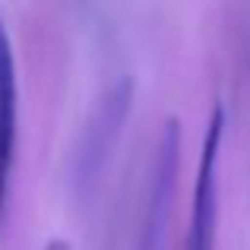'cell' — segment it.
<instances>
[{
    "instance_id": "obj_1",
    "label": "cell",
    "mask_w": 250,
    "mask_h": 250,
    "mask_svg": "<svg viewBox=\"0 0 250 250\" xmlns=\"http://www.w3.org/2000/svg\"><path fill=\"white\" fill-rule=\"evenodd\" d=\"M133 98H136L133 76H121L92 104L89 121H85L80 143H76V152H73V168H70V181H73V190L80 196H85L98 184V177H102V171L130 121Z\"/></svg>"
},
{
    "instance_id": "obj_3",
    "label": "cell",
    "mask_w": 250,
    "mask_h": 250,
    "mask_svg": "<svg viewBox=\"0 0 250 250\" xmlns=\"http://www.w3.org/2000/svg\"><path fill=\"white\" fill-rule=\"evenodd\" d=\"M225 133V108L215 104L206 124L200 149V165L193 181V200H190V228L184 250H215L219 241V146Z\"/></svg>"
},
{
    "instance_id": "obj_5",
    "label": "cell",
    "mask_w": 250,
    "mask_h": 250,
    "mask_svg": "<svg viewBox=\"0 0 250 250\" xmlns=\"http://www.w3.org/2000/svg\"><path fill=\"white\" fill-rule=\"evenodd\" d=\"M44 250H70V244L63 238H51L48 244H44Z\"/></svg>"
},
{
    "instance_id": "obj_2",
    "label": "cell",
    "mask_w": 250,
    "mask_h": 250,
    "mask_svg": "<svg viewBox=\"0 0 250 250\" xmlns=\"http://www.w3.org/2000/svg\"><path fill=\"white\" fill-rule=\"evenodd\" d=\"M177 165H181V127H177L174 117H168L165 127H162L159 143L152 149V162H149L133 250H159L162 247L168 215H171V203H174Z\"/></svg>"
},
{
    "instance_id": "obj_4",
    "label": "cell",
    "mask_w": 250,
    "mask_h": 250,
    "mask_svg": "<svg viewBox=\"0 0 250 250\" xmlns=\"http://www.w3.org/2000/svg\"><path fill=\"white\" fill-rule=\"evenodd\" d=\"M16 108H19L16 57H13V38L6 32L3 16H0V222H3L13 159H16Z\"/></svg>"
}]
</instances>
